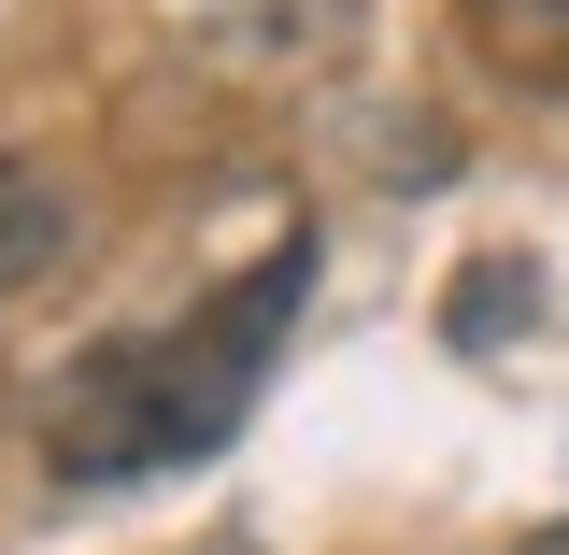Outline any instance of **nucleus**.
Here are the masks:
<instances>
[{
    "instance_id": "20e7f679",
    "label": "nucleus",
    "mask_w": 569,
    "mask_h": 555,
    "mask_svg": "<svg viewBox=\"0 0 569 555\" xmlns=\"http://www.w3.org/2000/svg\"><path fill=\"white\" fill-rule=\"evenodd\" d=\"M527 555H569V527H541V542H527Z\"/></svg>"
},
{
    "instance_id": "39448f33",
    "label": "nucleus",
    "mask_w": 569,
    "mask_h": 555,
    "mask_svg": "<svg viewBox=\"0 0 569 555\" xmlns=\"http://www.w3.org/2000/svg\"><path fill=\"white\" fill-rule=\"evenodd\" d=\"M556 100H569V43H556Z\"/></svg>"
},
{
    "instance_id": "f03ea898",
    "label": "nucleus",
    "mask_w": 569,
    "mask_h": 555,
    "mask_svg": "<svg viewBox=\"0 0 569 555\" xmlns=\"http://www.w3.org/2000/svg\"><path fill=\"white\" fill-rule=\"evenodd\" d=\"M71 242H86V186L58 157H0V299H29Z\"/></svg>"
},
{
    "instance_id": "7ed1b4c3",
    "label": "nucleus",
    "mask_w": 569,
    "mask_h": 555,
    "mask_svg": "<svg viewBox=\"0 0 569 555\" xmlns=\"http://www.w3.org/2000/svg\"><path fill=\"white\" fill-rule=\"evenodd\" d=\"M470 29H485V58H541V71H556L569 0H470Z\"/></svg>"
},
{
    "instance_id": "f257e3e1",
    "label": "nucleus",
    "mask_w": 569,
    "mask_h": 555,
    "mask_svg": "<svg viewBox=\"0 0 569 555\" xmlns=\"http://www.w3.org/2000/svg\"><path fill=\"white\" fill-rule=\"evenodd\" d=\"M284 299H299V242H284L257 285L213 299L200 343H100L58 385V414H43L58 485H129V470H157V456H213V442L242 427V399H257L271 343H284Z\"/></svg>"
}]
</instances>
